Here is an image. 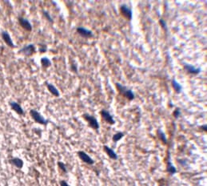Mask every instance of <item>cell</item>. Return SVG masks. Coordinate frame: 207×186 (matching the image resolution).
Returning a JSON list of instances; mask_svg holds the SVG:
<instances>
[{"instance_id":"obj_22","label":"cell","mask_w":207,"mask_h":186,"mask_svg":"<svg viewBox=\"0 0 207 186\" xmlns=\"http://www.w3.org/2000/svg\"><path fill=\"white\" fill-rule=\"evenodd\" d=\"M43 15L46 17V19H47V20L49 21L50 23H53V19L51 18V16H50V15L49 14V12L47 11H43Z\"/></svg>"},{"instance_id":"obj_23","label":"cell","mask_w":207,"mask_h":186,"mask_svg":"<svg viewBox=\"0 0 207 186\" xmlns=\"http://www.w3.org/2000/svg\"><path fill=\"white\" fill-rule=\"evenodd\" d=\"M159 24H160L161 27H162V29L166 31L167 30V24H166V21L164 20L163 19H159Z\"/></svg>"},{"instance_id":"obj_21","label":"cell","mask_w":207,"mask_h":186,"mask_svg":"<svg viewBox=\"0 0 207 186\" xmlns=\"http://www.w3.org/2000/svg\"><path fill=\"white\" fill-rule=\"evenodd\" d=\"M58 168L61 169L62 171L63 172H65V173H67V172H68V170H67V165H65L64 163L62 162V161H58Z\"/></svg>"},{"instance_id":"obj_17","label":"cell","mask_w":207,"mask_h":186,"mask_svg":"<svg viewBox=\"0 0 207 186\" xmlns=\"http://www.w3.org/2000/svg\"><path fill=\"white\" fill-rule=\"evenodd\" d=\"M171 84H172V87L174 90L175 91L176 93H180L182 90V88H181V84L179 83H178L177 81L175 80H171Z\"/></svg>"},{"instance_id":"obj_29","label":"cell","mask_w":207,"mask_h":186,"mask_svg":"<svg viewBox=\"0 0 207 186\" xmlns=\"http://www.w3.org/2000/svg\"><path fill=\"white\" fill-rule=\"evenodd\" d=\"M160 186H163V185H160Z\"/></svg>"},{"instance_id":"obj_11","label":"cell","mask_w":207,"mask_h":186,"mask_svg":"<svg viewBox=\"0 0 207 186\" xmlns=\"http://www.w3.org/2000/svg\"><path fill=\"white\" fill-rule=\"evenodd\" d=\"M184 69L190 74H193V75H198L200 73L201 71V69L198 68H194V66L190 65V64H188V63H185L183 65Z\"/></svg>"},{"instance_id":"obj_27","label":"cell","mask_w":207,"mask_h":186,"mask_svg":"<svg viewBox=\"0 0 207 186\" xmlns=\"http://www.w3.org/2000/svg\"><path fill=\"white\" fill-rule=\"evenodd\" d=\"M71 70L74 72H77L78 71V68H77V66L75 64H71Z\"/></svg>"},{"instance_id":"obj_2","label":"cell","mask_w":207,"mask_h":186,"mask_svg":"<svg viewBox=\"0 0 207 186\" xmlns=\"http://www.w3.org/2000/svg\"><path fill=\"white\" fill-rule=\"evenodd\" d=\"M82 116V118L87 122L88 125H89L91 128H93L94 130L96 131L97 133H99V122L97 120V119L95 118L94 115H90V114H88V113H84Z\"/></svg>"},{"instance_id":"obj_1","label":"cell","mask_w":207,"mask_h":186,"mask_svg":"<svg viewBox=\"0 0 207 186\" xmlns=\"http://www.w3.org/2000/svg\"><path fill=\"white\" fill-rule=\"evenodd\" d=\"M115 86H116V88L118 91V92L122 95H123L124 97L126 98L129 100H134L135 95H134V93L131 89H129L128 88L122 85L119 83H115Z\"/></svg>"},{"instance_id":"obj_28","label":"cell","mask_w":207,"mask_h":186,"mask_svg":"<svg viewBox=\"0 0 207 186\" xmlns=\"http://www.w3.org/2000/svg\"><path fill=\"white\" fill-rule=\"evenodd\" d=\"M200 129H201L202 131H204V132H206V131H207V125H206V124H203V125H201V127H200Z\"/></svg>"},{"instance_id":"obj_25","label":"cell","mask_w":207,"mask_h":186,"mask_svg":"<svg viewBox=\"0 0 207 186\" xmlns=\"http://www.w3.org/2000/svg\"><path fill=\"white\" fill-rule=\"evenodd\" d=\"M38 51H39V52H41V53H45L47 51V46H46V45H41V46L39 47Z\"/></svg>"},{"instance_id":"obj_16","label":"cell","mask_w":207,"mask_h":186,"mask_svg":"<svg viewBox=\"0 0 207 186\" xmlns=\"http://www.w3.org/2000/svg\"><path fill=\"white\" fill-rule=\"evenodd\" d=\"M45 84H46V86H47L48 91H49V92H50V93H51V94L54 95V96H55V97H58V96L60 95V93H59L58 90L57 89V88H56L55 86L53 85L52 83H47V82H46V83H45Z\"/></svg>"},{"instance_id":"obj_20","label":"cell","mask_w":207,"mask_h":186,"mask_svg":"<svg viewBox=\"0 0 207 186\" xmlns=\"http://www.w3.org/2000/svg\"><path fill=\"white\" fill-rule=\"evenodd\" d=\"M124 136H125L124 133H122V132H118V133H115V134L113 135V136H112V140H113V142H114V143H117L118 141H119L120 140L122 139Z\"/></svg>"},{"instance_id":"obj_4","label":"cell","mask_w":207,"mask_h":186,"mask_svg":"<svg viewBox=\"0 0 207 186\" xmlns=\"http://www.w3.org/2000/svg\"><path fill=\"white\" fill-rule=\"evenodd\" d=\"M35 52H36V47H35V44H32V43L24 46L18 51V53L23 54L25 56H31Z\"/></svg>"},{"instance_id":"obj_5","label":"cell","mask_w":207,"mask_h":186,"mask_svg":"<svg viewBox=\"0 0 207 186\" xmlns=\"http://www.w3.org/2000/svg\"><path fill=\"white\" fill-rule=\"evenodd\" d=\"M120 12L128 20H131L132 18H133V12H132L131 9L127 5H125V4L121 5V6H120Z\"/></svg>"},{"instance_id":"obj_3","label":"cell","mask_w":207,"mask_h":186,"mask_svg":"<svg viewBox=\"0 0 207 186\" xmlns=\"http://www.w3.org/2000/svg\"><path fill=\"white\" fill-rule=\"evenodd\" d=\"M30 115L31 116V118H32L36 123H38V124H43V125H47V124L49 123V120L44 118L43 116L42 115L41 113L38 112L37 110H30Z\"/></svg>"},{"instance_id":"obj_10","label":"cell","mask_w":207,"mask_h":186,"mask_svg":"<svg viewBox=\"0 0 207 186\" xmlns=\"http://www.w3.org/2000/svg\"><path fill=\"white\" fill-rule=\"evenodd\" d=\"M76 31L79 35H80L82 37H84V38H91L93 36V32L91 31V30H88L86 28H85V27H77Z\"/></svg>"},{"instance_id":"obj_19","label":"cell","mask_w":207,"mask_h":186,"mask_svg":"<svg viewBox=\"0 0 207 186\" xmlns=\"http://www.w3.org/2000/svg\"><path fill=\"white\" fill-rule=\"evenodd\" d=\"M41 64L43 66V68H49L51 65V61L50 60V59H48L47 57H43L40 60Z\"/></svg>"},{"instance_id":"obj_13","label":"cell","mask_w":207,"mask_h":186,"mask_svg":"<svg viewBox=\"0 0 207 186\" xmlns=\"http://www.w3.org/2000/svg\"><path fill=\"white\" fill-rule=\"evenodd\" d=\"M166 171L169 172L170 175H174L177 172V168H175V166L171 162L170 160V155L168 153V159H167V165H166Z\"/></svg>"},{"instance_id":"obj_12","label":"cell","mask_w":207,"mask_h":186,"mask_svg":"<svg viewBox=\"0 0 207 186\" xmlns=\"http://www.w3.org/2000/svg\"><path fill=\"white\" fill-rule=\"evenodd\" d=\"M10 106L11 108L12 109L14 110L16 113H18V115H23L24 114V111L23 109V108L20 106V104L17 102H15V101H11L10 102Z\"/></svg>"},{"instance_id":"obj_24","label":"cell","mask_w":207,"mask_h":186,"mask_svg":"<svg viewBox=\"0 0 207 186\" xmlns=\"http://www.w3.org/2000/svg\"><path fill=\"white\" fill-rule=\"evenodd\" d=\"M181 115V112H180V108H176V109L173 112V115L174 116L175 118H178L179 115Z\"/></svg>"},{"instance_id":"obj_6","label":"cell","mask_w":207,"mask_h":186,"mask_svg":"<svg viewBox=\"0 0 207 186\" xmlns=\"http://www.w3.org/2000/svg\"><path fill=\"white\" fill-rule=\"evenodd\" d=\"M77 154H78V156L80 158V160L84 163H86V164L91 165L94 164V160L86 153H85L84 151H79Z\"/></svg>"},{"instance_id":"obj_14","label":"cell","mask_w":207,"mask_h":186,"mask_svg":"<svg viewBox=\"0 0 207 186\" xmlns=\"http://www.w3.org/2000/svg\"><path fill=\"white\" fill-rule=\"evenodd\" d=\"M9 162H10V164H11L12 165H14L15 167L18 168V169L23 168L24 165L23 160L21 159V158H18V157H14V158H12V159H11L9 160Z\"/></svg>"},{"instance_id":"obj_7","label":"cell","mask_w":207,"mask_h":186,"mask_svg":"<svg viewBox=\"0 0 207 186\" xmlns=\"http://www.w3.org/2000/svg\"><path fill=\"white\" fill-rule=\"evenodd\" d=\"M100 115H101V116H102V118L103 119V120H104L107 124H111V125H113V124H115V121H114L112 115H111V113L108 112V111H106V110L105 109L101 110V111H100Z\"/></svg>"},{"instance_id":"obj_15","label":"cell","mask_w":207,"mask_h":186,"mask_svg":"<svg viewBox=\"0 0 207 186\" xmlns=\"http://www.w3.org/2000/svg\"><path fill=\"white\" fill-rule=\"evenodd\" d=\"M103 150L105 151V153H106L108 157H110L111 159L112 160H118V155L117 153L114 152L112 148H111L110 147H108L107 145H104L103 146Z\"/></svg>"},{"instance_id":"obj_8","label":"cell","mask_w":207,"mask_h":186,"mask_svg":"<svg viewBox=\"0 0 207 186\" xmlns=\"http://www.w3.org/2000/svg\"><path fill=\"white\" fill-rule=\"evenodd\" d=\"M18 20L19 25L24 30H26V31H32V25L30 23V21L28 19L23 18V17H18Z\"/></svg>"},{"instance_id":"obj_26","label":"cell","mask_w":207,"mask_h":186,"mask_svg":"<svg viewBox=\"0 0 207 186\" xmlns=\"http://www.w3.org/2000/svg\"><path fill=\"white\" fill-rule=\"evenodd\" d=\"M59 184H60V186H70V185L67 183V181H65V180H60Z\"/></svg>"},{"instance_id":"obj_18","label":"cell","mask_w":207,"mask_h":186,"mask_svg":"<svg viewBox=\"0 0 207 186\" xmlns=\"http://www.w3.org/2000/svg\"><path fill=\"white\" fill-rule=\"evenodd\" d=\"M157 135L158 136V138L161 140V141H162L164 144L167 143V139H166V134L164 133V132L162 130H161L160 128L157 130Z\"/></svg>"},{"instance_id":"obj_9","label":"cell","mask_w":207,"mask_h":186,"mask_svg":"<svg viewBox=\"0 0 207 186\" xmlns=\"http://www.w3.org/2000/svg\"><path fill=\"white\" fill-rule=\"evenodd\" d=\"M1 36H2V38L3 39V41L5 42V43H6L8 47H11V48L15 47V45L14 44V43H13L10 34H9L7 31H2V32H1Z\"/></svg>"}]
</instances>
